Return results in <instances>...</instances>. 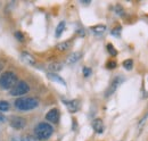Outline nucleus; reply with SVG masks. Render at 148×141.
I'll use <instances>...</instances> for the list:
<instances>
[{
    "label": "nucleus",
    "instance_id": "obj_1",
    "mask_svg": "<svg viewBox=\"0 0 148 141\" xmlns=\"http://www.w3.org/2000/svg\"><path fill=\"white\" fill-rule=\"evenodd\" d=\"M53 133H54V127L49 123H46V122L39 123L34 129V134H36L38 140H48Z\"/></svg>",
    "mask_w": 148,
    "mask_h": 141
},
{
    "label": "nucleus",
    "instance_id": "obj_2",
    "mask_svg": "<svg viewBox=\"0 0 148 141\" xmlns=\"http://www.w3.org/2000/svg\"><path fill=\"white\" fill-rule=\"evenodd\" d=\"M39 103L34 98H19L15 101V107L22 112H29L37 108Z\"/></svg>",
    "mask_w": 148,
    "mask_h": 141
},
{
    "label": "nucleus",
    "instance_id": "obj_3",
    "mask_svg": "<svg viewBox=\"0 0 148 141\" xmlns=\"http://www.w3.org/2000/svg\"><path fill=\"white\" fill-rule=\"evenodd\" d=\"M17 82V75L14 72H5L0 76V86L3 89H12Z\"/></svg>",
    "mask_w": 148,
    "mask_h": 141
},
{
    "label": "nucleus",
    "instance_id": "obj_4",
    "mask_svg": "<svg viewBox=\"0 0 148 141\" xmlns=\"http://www.w3.org/2000/svg\"><path fill=\"white\" fill-rule=\"evenodd\" d=\"M30 91V87L25 81H17L16 84L10 89V94L12 96H23L26 94Z\"/></svg>",
    "mask_w": 148,
    "mask_h": 141
},
{
    "label": "nucleus",
    "instance_id": "obj_5",
    "mask_svg": "<svg viewBox=\"0 0 148 141\" xmlns=\"http://www.w3.org/2000/svg\"><path fill=\"white\" fill-rule=\"evenodd\" d=\"M10 126L15 130H23L25 126H26V121L23 118V117H19V116H14L12 120H10Z\"/></svg>",
    "mask_w": 148,
    "mask_h": 141
},
{
    "label": "nucleus",
    "instance_id": "obj_6",
    "mask_svg": "<svg viewBox=\"0 0 148 141\" xmlns=\"http://www.w3.org/2000/svg\"><path fill=\"white\" fill-rule=\"evenodd\" d=\"M122 81H123V79L122 77H120V76H117V77H115L113 81H112L111 86L108 87V89H107V91H106V93H105V96L106 97H110V96H112L116 90H117V88L120 87V84L122 83Z\"/></svg>",
    "mask_w": 148,
    "mask_h": 141
},
{
    "label": "nucleus",
    "instance_id": "obj_7",
    "mask_svg": "<svg viewBox=\"0 0 148 141\" xmlns=\"http://www.w3.org/2000/svg\"><path fill=\"white\" fill-rule=\"evenodd\" d=\"M46 120L53 124L58 123V121H59V112H58V109H57V108L50 109V110L46 114Z\"/></svg>",
    "mask_w": 148,
    "mask_h": 141
},
{
    "label": "nucleus",
    "instance_id": "obj_8",
    "mask_svg": "<svg viewBox=\"0 0 148 141\" xmlns=\"http://www.w3.org/2000/svg\"><path fill=\"white\" fill-rule=\"evenodd\" d=\"M64 103H65V105L67 106V108H69V110H70L71 113H76V112L80 109V107H81V104H80V101H79L77 99L69 100V101L64 100Z\"/></svg>",
    "mask_w": 148,
    "mask_h": 141
},
{
    "label": "nucleus",
    "instance_id": "obj_9",
    "mask_svg": "<svg viewBox=\"0 0 148 141\" xmlns=\"http://www.w3.org/2000/svg\"><path fill=\"white\" fill-rule=\"evenodd\" d=\"M92 129L96 133H103L104 131V123L100 118H96L92 121Z\"/></svg>",
    "mask_w": 148,
    "mask_h": 141
},
{
    "label": "nucleus",
    "instance_id": "obj_10",
    "mask_svg": "<svg viewBox=\"0 0 148 141\" xmlns=\"http://www.w3.org/2000/svg\"><path fill=\"white\" fill-rule=\"evenodd\" d=\"M72 46V41L71 40H67V41H64V42H60L57 44V49L60 50V51H65V50H69Z\"/></svg>",
    "mask_w": 148,
    "mask_h": 141
},
{
    "label": "nucleus",
    "instance_id": "obj_11",
    "mask_svg": "<svg viewBox=\"0 0 148 141\" xmlns=\"http://www.w3.org/2000/svg\"><path fill=\"white\" fill-rule=\"evenodd\" d=\"M81 56H82V53H72V55H71V56L67 58V64H70V65H73V64H75L76 62H79V60H80Z\"/></svg>",
    "mask_w": 148,
    "mask_h": 141
},
{
    "label": "nucleus",
    "instance_id": "obj_12",
    "mask_svg": "<svg viewBox=\"0 0 148 141\" xmlns=\"http://www.w3.org/2000/svg\"><path fill=\"white\" fill-rule=\"evenodd\" d=\"M62 67H63V65H62L60 63H57V62H55V63H50L49 66H48V68H49V70H50L51 73L59 72V70H62Z\"/></svg>",
    "mask_w": 148,
    "mask_h": 141
},
{
    "label": "nucleus",
    "instance_id": "obj_13",
    "mask_svg": "<svg viewBox=\"0 0 148 141\" xmlns=\"http://www.w3.org/2000/svg\"><path fill=\"white\" fill-rule=\"evenodd\" d=\"M91 30H92L93 33H96V34H103V33H105L106 32V26L105 25H96V26H92L91 27Z\"/></svg>",
    "mask_w": 148,
    "mask_h": 141
},
{
    "label": "nucleus",
    "instance_id": "obj_14",
    "mask_svg": "<svg viewBox=\"0 0 148 141\" xmlns=\"http://www.w3.org/2000/svg\"><path fill=\"white\" fill-rule=\"evenodd\" d=\"M22 58H23V60H24V62H26L29 65H34V64H36V60H34V58H33L31 55H29L27 53H22Z\"/></svg>",
    "mask_w": 148,
    "mask_h": 141
},
{
    "label": "nucleus",
    "instance_id": "obj_15",
    "mask_svg": "<svg viewBox=\"0 0 148 141\" xmlns=\"http://www.w3.org/2000/svg\"><path fill=\"white\" fill-rule=\"evenodd\" d=\"M65 30V22H60L58 25H57V29H56V36H60V34L64 32Z\"/></svg>",
    "mask_w": 148,
    "mask_h": 141
},
{
    "label": "nucleus",
    "instance_id": "obj_16",
    "mask_svg": "<svg viewBox=\"0 0 148 141\" xmlns=\"http://www.w3.org/2000/svg\"><path fill=\"white\" fill-rule=\"evenodd\" d=\"M49 76H50V79H51V80H54V81H56V82H58V83H60V84L65 86V81H64L60 76H58L56 73H50V74H49Z\"/></svg>",
    "mask_w": 148,
    "mask_h": 141
},
{
    "label": "nucleus",
    "instance_id": "obj_17",
    "mask_svg": "<svg viewBox=\"0 0 148 141\" xmlns=\"http://www.w3.org/2000/svg\"><path fill=\"white\" fill-rule=\"evenodd\" d=\"M123 67L127 70H131L133 67V60L132 59H127L123 62Z\"/></svg>",
    "mask_w": 148,
    "mask_h": 141
},
{
    "label": "nucleus",
    "instance_id": "obj_18",
    "mask_svg": "<svg viewBox=\"0 0 148 141\" xmlns=\"http://www.w3.org/2000/svg\"><path fill=\"white\" fill-rule=\"evenodd\" d=\"M9 108H10V105L7 101L0 100V110L1 112H7V110H9Z\"/></svg>",
    "mask_w": 148,
    "mask_h": 141
},
{
    "label": "nucleus",
    "instance_id": "obj_19",
    "mask_svg": "<svg viewBox=\"0 0 148 141\" xmlns=\"http://www.w3.org/2000/svg\"><path fill=\"white\" fill-rule=\"evenodd\" d=\"M107 50H108L110 55H112L113 57L117 56V50H116V49L113 47V44H112V43H108V44H107Z\"/></svg>",
    "mask_w": 148,
    "mask_h": 141
},
{
    "label": "nucleus",
    "instance_id": "obj_20",
    "mask_svg": "<svg viewBox=\"0 0 148 141\" xmlns=\"http://www.w3.org/2000/svg\"><path fill=\"white\" fill-rule=\"evenodd\" d=\"M107 68H110V70H113V68H115L116 67V63L115 62H113V60H111V62H108L107 63Z\"/></svg>",
    "mask_w": 148,
    "mask_h": 141
},
{
    "label": "nucleus",
    "instance_id": "obj_21",
    "mask_svg": "<svg viewBox=\"0 0 148 141\" xmlns=\"http://www.w3.org/2000/svg\"><path fill=\"white\" fill-rule=\"evenodd\" d=\"M90 74H91V70H90L89 67H84V68H83V75H84L86 77H88Z\"/></svg>",
    "mask_w": 148,
    "mask_h": 141
},
{
    "label": "nucleus",
    "instance_id": "obj_22",
    "mask_svg": "<svg viewBox=\"0 0 148 141\" xmlns=\"http://www.w3.org/2000/svg\"><path fill=\"white\" fill-rule=\"evenodd\" d=\"M10 141H27L24 137H21V136H17V137H14V138H12V140Z\"/></svg>",
    "mask_w": 148,
    "mask_h": 141
},
{
    "label": "nucleus",
    "instance_id": "obj_23",
    "mask_svg": "<svg viewBox=\"0 0 148 141\" xmlns=\"http://www.w3.org/2000/svg\"><path fill=\"white\" fill-rule=\"evenodd\" d=\"M116 13H117L119 15H123V14H124V12H123V9H122L121 6H117V7H116Z\"/></svg>",
    "mask_w": 148,
    "mask_h": 141
},
{
    "label": "nucleus",
    "instance_id": "obj_24",
    "mask_svg": "<svg viewBox=\"0 0 148 141\" xmlns=\"http://www.w3.org/2000/svg\"><path fill=\"white\" fill-rule=\"evenodd\" d=\"M146 121H147V116H145V117H144V120L139 123V130H141V129H143V126H144V124L146 123Z\"/></svg>",
    "mask_w": 148,
    "mask_h": 141
},
{
    "label": "nucleus",
    "instance_id": "obj_25",
    "mask_svg": "<svg viewBox=\"0 0 148 141\" xmlns=\"http://www.w3.org/2000/svg\"><path fill=\"white\" fill-rule=\"evenodd\" d=\"M16 35H17V39H18V40H23V35H22V33L16 32Z\"/></svg>",
    "mask_w": 148,
    "mask_h": 141
},
{
    "label": "nucleus",
    "instance_id": "obj_26",
    "mask_svg": "<svg viewBox=\"0 0 148 141\" xmlns=\"http://www.w3.org/2000/svg\"><path fill=\"white\" fill-rule=\"evenodd\" d=\"M6 120V117H5V115H2L1 113H0V122H3Z\"/></svg>",
    "mask_w": 148,
    "mask_h": 141
}]
</instances>
